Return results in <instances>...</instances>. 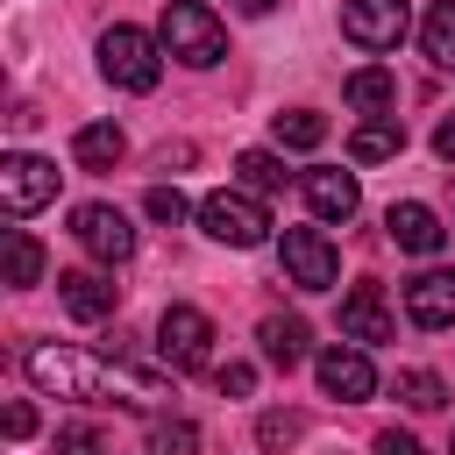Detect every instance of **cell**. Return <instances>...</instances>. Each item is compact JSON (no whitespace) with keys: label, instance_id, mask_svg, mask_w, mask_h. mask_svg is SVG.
Instances as JSON below:
<instances>
[{"label":"cell","instance_id":"13","mask_svg":"<svg viewBox=\"0 0 455 455\" xmlns=\"http://www.w3.org/2000/svg\"><path fill=\"white\" fill-rule=\"evenodd\" d=\"M384 228H391V242H398L405 256H441V242H448L441 213H434V206H419V199H398V206L384 213Z\"/></svg>","mask_w":455,"mask_h":455},{"label":"cell","instance_id":"8","mask_svg":"<svg viewBox=\"0 0 455 455\" xmlns=\"http://www.w3.org/2000/svg\"><path fill=\"white\" fill-rule=\"evenodd\" d=\"M405 28H412L405 0H341V36L355 50H398Z\"/></svg>","mask_w":455,"mask_h":455},{"label":"cell","instance_id":"9","mask_svg":"<svg viewBox=\"0 0 455 455\" xmlns=\"http://www.w3.org/2000/svg\"><path fill=\"white\" fill-rule=\"evenodd\" d=\"M57 199V164H43V156H28V149H14V156H0V206L21 220V213H36V206H50Z\"/></svg>","mask_w":455,"mask_h":455},{"label":"cell","instance_id":"18","mask_svg":"<svg viewBox=\"0 0 455 455\" xmlns=\"http://www.w3.org/2000/svg\"><path fill=\"white\" fill-rule=\"evenodd\" d=\"M121 149H128V135H121L114 121H85V128L71 135V156H78V171H114V164H121Z\"/></svg>","mask_w":455,"mask_h":455},{"label":"cell","instance_id":"7","mask_svg":"<svg viewBox=\"0 0 455 455\" xmlns=\"http://www.w3.org/2000/svg\"><path fill=\"white\" fill-rule=\"evenodd\" d=\"M156 348H164L171 370H206V355H213V320H206L199 306H164Z\"/></svg>","mask_w":455,"mask_h":455},{"label":"cell","instance_id":"33","mask_svg":"<svg viewBox=\"0 0 455 455\" xmlns=\"http://www.w3.org/2000/svg\"><path fill=\"white\" fill-rule=\"evenodd\" d=\"M235 7H242V14H270L277 0H235Z\"/></svg>","mask_w":455,"mask_h":455},{"label":"cell","instance_id":"20","mask_svg":"<svg viewBox=\"0 0 455 455\" xmlns=\"http://www.w3.org/2000/svg\"><path fill=\"white\" fill-rule=\"evenodd\" d=\"M419 43H427V57H434L441 71H455V0H434V7H427Z\"/></svg>","mask_w":455,"mask_h":455},{"label":"cell","instance_id":"12","mask_svg":"<svg viewBox=\"0 0 455 455\" xmlns=\"http://www.w3.org/2000/svg\"><path fill=\"white\" fill-rule=\"evenodd\" d=\"M341 334H348L355 348H377V341L398 334V320H391V306H384L377 284H355V291L341 299Z\"/></svg>","mask_w":455,"mask_h":455},{"label":"cell","instance_id":"31","mask_svg":"<svg viewBox=\"0 0 455 455\" xmlns=\"http://www.w3.org/2000/svg\"><path fill=\"white\" fill-rule=\"evenodd\" d=\"M36 434V412L28 405H7V441H28Z\"/></svg>","mask_w":455,"mask_h":455},{"label":"cell","instance_id":"25","mask_svg":"<svg viewBox=\"0 0 455 455\" xmlns=\"http://www.w3.org/2000/svg\"><path fill=\"white\" fill-rule=\"evenodd\" d=\"M199 448V427L192 419H156L149 427V455H192Z\"/></svg>","mask_w":455,"mask_h":455},{"label":"cell","instance_id":"15","mask_svg":"<svg viewBox=\"0 0 455 455\" xmlns=\"http://www.w3.org/2000/svg\"><path fill=\"white\" fill-rule=\"evenodd\" d=\"M306 206L320 220H355V206H363L355 171H306Z\"/></svg>","mask_w":455,"mask_h":455},{"label":"cell","instance_id":"19","mask_svg":"<svg viewBox=\"0 0 455 455\" xmlns=\"http://www.w3.org/2000/svg\"><path fill=\"white\" fill-rule=\"evenodd\" d=\"M405 149V128L398 121H363L355 135H348V156L355 164H384V156H398Z\"/></svg>","mask_w":455,"mask_h":455},{"label":"cell","instance_id":"26","mask_svg":"<svg viewBox=\"0 0 455 455\" xmlns=\"http://www.w3.org/2000/svg\"><path fill=\"white\" fill-rule=\"evenodd\" d=\"M299 434H306V419H299V412H263V419H256V441H263L270 455H277V448H291Z\"/></svg>","mask_w":455,"mask_h":455},{"label":"cell","instance_id":"28","mask_svg":"<svg viewBox=\"0 0 455 455\" xmlns=\"http://www.w3.org/2000/svg\"><path fill=\"white\" fill-rule=\"evenodd\" d=\"M57 455H114V441L100 427H64L57 434Z\"/></svg>","mask_w":455,"mask_h":455},{"label":"cell","instance_id":"34","mask_svg":"<svg viewBox=\"0 0 455 455\" xmlns=\"http://www.w3.org/2000/svg\"><path fill=\"white\" fill-rule=\"evenodd\" d=\"M448 455H455V448H448Z\"/></svg>","mask_w":455,"mask_h":455},{"label":"cell","instance_id":"3","mask_svg":"<svg viewBox=\"0 0 455 455\" xmlns=\"http://www.w3.org/2000/svg\"><path fill=\"white\" fill-rule=\"evenodd\" d=\"M164 50L178 57V64H192V71H206V64H220V50H228V28L199 7V0H171L164 7Z\"/></svg>","mask_w":455,"mask_h":455},{"label":"cell","instance_id":"14","mask_svg":"<svg viewBox=\"0 0 455 455\" xmlns=\"http://www.w3.org/2000/svg\"><path fill=\"white\" fill-rule=\"evenodd\" d=\"M57 299H64L71 320H107V313L121 306V284L100 277V270H64V277H57Z\"/></svg>","mask_w":455,"mask_h":455},{"label":"cell","instance_id":"10","mask_svg":"<svg viewBox=\"0 0 455 455\" xmlns=\"http://www.w3.org/2000/svg\"><path fill=\"white\" fill-rule=\"evenodd\" d=\"M313 377H320V391L327 398H341V405H355V398H370L377 391V370H370V355L363 348H320V363H313Z\"/></svg>","mask_w":455,"mask_h":455},{"label":"cell","instance_id":"11","mask_svg":"<svg viewBox=\"0 0 455 455\" xmlns=\"http://www.w3.org/2000/svg\"><path fill=\"white\" fill-rule=\"evenodd\" d=\"M405 320L427 327V334L455 327V270H419V277L405 284Z\"/></svg>","mask_w":455,"mask_h":455},{"label":"cell","instance_id":"32","mask_svg":"<svg viewBox=\"0 0 455 455\" xmlns=\"http://www.w3.org/2000/svg\"><path fill=\"white\" fill-rule=\"evenodd\" d=\"M434 156L455 164V114H441V128H434Z\"/></svg>","mask_w":455,"mask_h":455},{"label":"cell","instance_id":"1","mask_svg":"<svg viewBox=\"0 0 455 455\" xmlns=\"http://www.w3.org/2000/svg\"><path fill=\"white\" fill-rule=\"evenodd\" d=\"M21 370H28V384H43V391H57V398H121V405H142V398H149V377H121V370H107V363L71 355V348H50V341H36V348L21 355Z\"/></svg>","mask_w":455,"mask_h":455},{"label":"cell","instance_id":"17","mask_svg":"<svg viewBox=\"0 0 455 455\" xmlns=\"http://www.w3.org/2000/svg\"><path fill=\"white\" fill-rule=\"evenodd\" d=\"M256 341H263V363H277V370H299L306 363V320L299 313H270L256 327Z\"/></svg>","mask_w":455,"mask_h":455},{"label":"cell","instance_id":"22","mask_svg":"<svg viewBox=\"0 0 455 455\" xmlns=\"http://www.w3.org/2000/svg\"><path fill=\"white\" fill-rule=\"evenodd\" d=\"M320 142H327V121L320 114H306V107L277 114V149H320Z\"/></svg>","mask_w":455,"mask_h":455},{"label":"cell","instance_id":"5","mask_svg":"<svg viewBox=\"0 0 455 455\" xmlns=\"http://www.w3.org/2000/svg\"><path fill=\"white\" fill-rule=\"evenodd\" d=\"M277 256H284V277L299 291H334V277H341V256H334V242L320 228H284Z\"/></svg>","mask_w":455,"mask_h":455},{"label":"cell","instance_id":"24","mask_svg":"<svg viewBox=\"0 0 455 455\" xmlns=\"http://www.w3.org/2000/svg\"><path fill=\"white\" fill-rule=\"evenodd\" d=\"M235 171H242V185H249V192H277V185H284V164H277L270 149H242V156H235Z\"/></svg>","mask_w":455,"mask_h":455},{"label":"cell","instance_id":"21","mask_svg":"<svg viewBox=\"0 0 455 455\" xmlns=\"http://www.w3.org/2000/svg\"><path fill=\"white\" fill-rule=\"evenodd\" d=\"M36 277H43V242L21 235V228H7V284L21 291V284H36Z\"/></svg>","mask_w":455,"mask_h":455},{"label":"cell","instance_id":"27","mask_svg":"<svg viewBox=\"0 0 455 455\" xmlns=\"http://www.w3.org/2000/svg\"><path fill=\"white\" fill-rule=\"evenodd\" d=\"M142 206H149V220H164V228H178V220L192 213V199H185L178 185H149V199H142Z\"/></svg>","mask_w":455,"mask_h":455},{"label":"cell","instance_id":"6","mask_svg":"<svg viewBox=\"0 0 455 455\" xmlns=\"http://www.w3.org/2000/svg\"><path fill=\"white\" fill-rule=\"evenodd\" d=\"M71 235H78V249L100 256V263H128V256H135V228H128V213L107 206V199H85V206L71 213Z\"/></svg>","mask_w":455,"mask_h":455},{"label":"cell","instance_id":"29","mask_svg":"<svg viewBox=\"0 0 455 455\" xmlns=\"http://www.w3.org/2000/svg\"><path fill=\"white\" fill-rule=\"evenodd\" d=\"M213 384H220V391H235V398H249V391H256V370H249V363H220V370H213Z\"/></svg>","mask_w":455,"mask_h":455},{"label":"cell","instance_id":"4","mask_svg":"<svg viewBox=\"0 0 455 455\" xmlns=\"http://www.w3.org/2000/svg\"><path fill=\"white\" fill-rule=\"evenodd\" d=\"M199 228H206L213 242H228V249L270 242V213H263L256 192H206V199H199Z\"/></svg>","mask_w":455,"mask_h":455},{"label":"cell","instance_id":"23","mask_svg":"<svg viewBox=\"0 0 455 455\" xmlns=\"http://www.w3.org/2000/svg\"><path fill=\"white\" fill-rule=\"evenodd\" d=\"M398 398H405L412 412H441V398H448V384H441L434 370H398Z\"/></svg>","mask_w":455,"mask_h":455},{"label":"cell","instance_id":"2","mask_svg":"<svg viewBox=\"0 0 455 455\" xmlns=\"http://www.w3.org/2000/svg\"><path fill=\"white\" fill-rule=\"evenodd\" d=\"M164 36H142V28H128V21H114L107 36H100V71H107V85H121V92H149L156 78H164Z\"/></svg>","mask_w":455,"mask_h":455},{"label":"cell","instance_id":"16","mask_svg":"<svg viewBox=\"0 0 455 455\" xmlns=\"http://www.w3.org/2000/svg\"><path fill=\"white\" fill-rule=\"evenodd\" d=\"M341 100H348L355 114H391V107H398V78H391L384 64H363V71L341 78Z\"/></svg>","mask_w":455,"mask_h":455},{"label":"cell","instance_id":"30","mask_svg":"<svg viewBox=\"0 0 455 455\" xmlns=\"http://www.w3.org/2000/svg\"><path fill=\"white\" fill-rule=\"evenodd\" d=\"M377 455H427V448H419L412 434H398V427H384V434H377Z\"/></svg>","mask_w":455,"mask_h":455}]
</instances>
